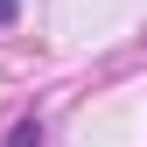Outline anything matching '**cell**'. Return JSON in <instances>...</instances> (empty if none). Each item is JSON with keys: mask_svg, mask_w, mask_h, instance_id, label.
<instances>
[{"mask_svg": "<svg viewBox=\"0 0 147 147\" xmlns=\"http://www.w3.org/2000/svg\"><path fill=\"white\" fill-rule=\"evenodd\" d=\"M14 14H21V0H0V28H7V21H14Z\"/></svg>", "mask_w": 147, "mask_h": 147, "instance_id": "7a4b0ae2", "label": "cell"}, {"mask_svg": "<svg viewBox=\"0 0 147 147\" xmlns=\"http://www.w3.org/2000/svg\"><path fill=\"white\" fill-rule=\"evenodd\" d=\"M14 147H42V133H35V126H21V133H14Z\"/></svg>", "mask_w": 147, "mask_h": 147, "instance_id": "6da1fadb", "label": "cell"}]
</instances>
